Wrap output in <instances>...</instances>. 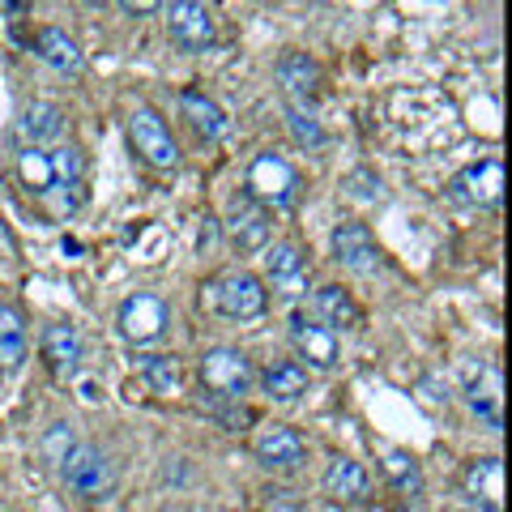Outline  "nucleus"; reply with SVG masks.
I'll list each match as a JSON object with an SVG mask.
<instances>
[{"mask_svg":"<svg viewBox=\"0 0 512 512\" xmlns=\"http://www.w3.org/2000/svg\"><path fill=\"white\" fill-rule=\"evenodd\" d=\"M201 303L210 312H218L222 320H256V316H265L269 308V291H265V282L248 274V269H231V274H218L214 282H205L201 286Z\"/></svg>","mask_w":512,"mask_h":512,"instance_id":"f257e3e1","label":"nucleus"},{"mask_svg":"<svg viewBox=\"0 0 512 512\" xmlns=\"http://www.w3.org/2000/svg\"><path fill=\"white\" fill-rule=\"evenodd\" d=\"M248 197L261 205H274V210H291L299 201V171L286 163L282 154H256L248 167Z\"/></svg>","mask_w":512,"mask_h":512,"instance_id":"f03ea898","label":"nucleus"},{"mask_svg":"<svg viewBox=\"0 0 512 512\" xmlns=\"http://www.w3.org/2000/svg\"><path fill=\"white\" fill-rule=\"evenodd\" d=\"M201 384L210 389L214 397H227V402H244L256 384V372L248 355H239L231 346H214L201 355Z\"/></svg>","mask_w":512,"mask_h":512,"instance_id":"7ed1b4c3","label":"nucleus"},{"mask_svg":"<svg viewBox=\"0 0 512 512\" xmlns=\"http://www.w3.org/2000/svg\"><path fill=\"white\" fill-rule=\"evenodd\" d=\"M128 141H133V150L146 158V163L154 171H171L175 163H180V150H175V137L171 128L163 124V116H158L154 107H133V116H128Z\"/></svg>","mask_w":512,"mask_h":512,"instance_id":"20e7f679","label":"nucleus"},{"mask_svg":"<svg viewBox=\"0 0 512 512\" xmlns=\"http://www.w3.org/2000/svg\"><path fill=\"white\" fill-rule=\"evenodd\" d=\"M116 325L124 333V342H133V346H150L158 342L167 333L171 325V308L158 295L150 291H137V295H128L120 303V312H116Z\"/></svg>","mask_w":512,"mask_h":512,"instance_id":"39448f33","label":"nucleus"},{"mask_svg":"<svg viewBox=\"0 0 512 512\" xmlns=\"http://www.w3.org/2000/svg\"><path fill=\"white\" fill-rule=\"evenodd\" d=\"M60 478L69 483V491L86 495V500H103L111 491V461L103 448L94 444H73L69 457L60 461Z\"/></svg>","mask_w":512,"mask_h":512,"instance_id":"423d86ee","label":"nucleus"},{"mask_svg":"<svg viewBox=\"0 0 512 512\" xmlns=\"http://www.w3.org/2000/svg\"><path fill=\"white\" fill-rule=\"evenodd\" d=\"M167 35L180 52H210L218 30H214V13L205 9V0H171L167 9Z\"/></svg>","mask_w":512,"mask_h":512,"instance_id":"0eeeda50","label":"nucleus"},{"mask_svg":"<svg viewBox=\"0 0 512 512\" xmlns=\"http://www.w3.org/2000/svg\"><path fill=\"white\" fill-rule=\"evenodd\" d=\"M227 239H231V248L235 252H244V256H252V252H265L269 248V210L261 201H252L248 192L244 197H235L231 205H227Z\"/></svg>","mask_w":512,"mask_h":512,"instance_id":"6e6552de","label":"nucleus"},{"mask_svg":"<svg viewBox=\"0 0 512 512\" xmlns=\"http://www.w3.org/2000/svg\"><path fill=\"white\" fill-rule=\"evenodd\" d=\"M500 192H504V163L500 158H483V163H474L461 175H453L448 201L470 205V210H487V205L500 201Z\"/></svg>","mask_w":512,"mask_h":512,"instance_id":"1a4fd4ad","label":"nucleus"},{"mask_svg":"<svg viewBox=\"0 0 512 512\" xmlns=\"http://www.w3.org/2000/svg\"><path fill=\"white\" fill-rule=\"evenodd\" d=\"M278 86L286 94V107H299V111H316V94H320V69L312 56L303 52H286L278 64Z\"/></svg>","mask_w":512,"mask_h":512,"instance_id":"9d476101","label":"nucleus"},{"mask_svg":"<svg viewBox=\"0 0 512 512\" xmlns=\"http://www.w3.org/2000/svg\"><path fill=\"white\" fill-rule=\"evenodd\" d=\"M333 256H338L350 274H359V278L380 274V265H384L376 239H372V231H367L363 222H342V227L333 231Z\"/></svg>","mask_w":512,"mask_h":512,"instance_id":"9b49d317","label":"nucleus"},{"mask_svg":"<svg viewBox=\"0 0 512 512\" xmlns=\"http://www.w3.org/2000/svg\"><path fill=\"white\" fill-rule=\"evenodd\" d=\"M252 453L269 470H295V466H303V457H308V440H303L295 427L274 423L252 440Z\"/></svg>","mask_w":512,"mask_h":512,"instance_id":"f8f14e48","label":"nucleus"},{"mask_svg":"<svg viewBox=\"0 0 512 512\" xmlns=\"http://www.w3.org/2000/svg\"><path fill=\"white\" fill-rule=\"evenodd\" d=\"M466 402L474 410V419L478 423H487L491 431H500L504 427V397H500V372L487 363H478V372L470 367V380H466Z\"/></svg>","mask_w":512,"mask_h":512,"instance_id":"ddd939ff","label":"nucleus"},{"mask_svg":"<svg viewBox=\"0 0 512 512\" xmlns=\"http://www.w3.org/2000/svg\"><path fill=\"white\" fill-rule=\"evenodd\" d=\"M291 342L312 367H320V372H329V367L338 363V338H333V329H325L320 320H308L303 312L291 316Z\"/></svg>","mask_w":512,"mask_h":512,"instance_id":"4468645a","label":"nucleus"},{"mask_svg":"<svg viewBox=\"0 0 512 512\" xmlns=\"http://www.w3.org/2000/svg\"><path fill=\"white\" fill-rule=\"evenodd\" d=\"M265 274L274 278V286H282L286 295H303V282H308V256L299 244H274L265 248Z\"/></svg>","mask_w":512,"mask_h":512,"instance_id":"2eb2a0df","label":"nucleus"},{"mask_svg":"<svg viewBox=\"0 0 512 512\" xmlns=\"http://www.w3.org/2000/svg\"><path fill=\"white\" fill-rule=\"evenodd\" d=\"M43 359L60 380L77 376V367H82V333L73 325H47L43 329Z\"/></svg>","mask_w":512,"mask_h":512,"instance_id":"dca6fc26","label":"nucleus"},{"mask_svg":"<svg viewBox=\"0 0 512 512\" xmlns=\"http://www.w3.org/2000/svg\"><path fill=\"white\" fill-rule=\"evenodd\" d=\"M18 133L26 146H52V141L64 137V111L47 99H35L22 107V120H18Z\"/></svg>","mask_w":512,"mask_h":512,"instance_id":"f3484780","label":"nucleus"},{"mask_svg":"<svg viewBox=\"0 0 512 512\" xmlns=\"http://www.w3.org/2000/svg\"><path fill=\"white\" fill-rule=\"evenodd\" d=\"M312 312L325 329H359V303L350 299V291H342V286H320V291L312 295Z\"/></svg>","mask_w":512,"mask_h":512,"instance_id":"a211bd4d","label":"nucleus"},{"mask_svg":"<svg viewBox=\"0 0 512 512\" xmlns=\"http://www.w3.org/2000/svg\"><path fill=\"white\" fill-rule=\"evenodd\" d=\"M466 491H470L474 504H483L487 512H500L504 508V466H500V457L474 461V466L466 470Z\"/></svg>","mask_w":512,"mask_h":512,"instance_id":"6ab92c4d","label":"nucleus"},{"mask_svg":"<svg viewBox=\"0 0 512 512\" xmlns=\"http://www.w3.org/2000/svg\"><path fill=\"white\" fill-rule=\"evenodd\" d=\"M180 107H184V116H188V124L197 128V133L205 137V141H218V137H227V111H222L210 94L205 90H180Z\"/></svg>","mask_w":512,"mask_h":512,"instance_id":"aec40b11","label":"nucleus"},{"mask_svg":"<svg viewBox=\"0 0 512 512\" xmlns=\"http://www.w3.org/2000/svg\"><path fill=\"white\" fill-rule=\"evenodd\" d=\"M35 52L39 60H47L56 73H82L86 69V56H82V47H77L64 30L56 26H43L39 35H35Z\"/></svg>","mask_w":512,"mask_h":512,"instance_id":"412c9836","label":"nucleus"},{"mask_svg":"<svg viewBox=\"0 0 512 512\" xmlns=\"http://www.w3.org/2000/svg\"><path fill=\"white\" fill-rule=\"evenodd\" d=\"M367 487H372V478H367V470L359 466L355 457H333L329 470H325V491L333 495V500L342 504H355L367 495Z\"/></svg>","mask_w":512,"mask_h":512,"instance_id":"4be33fe9","label":"nucleus"},{"mask_svg":"<svg viewBox=\"0 0 512 512\" xmlns=\"http://www.w3.org/2000/svg\"><path fill=\"white\" fill-rule=\"evenodd\" d=\"M30 355V333H26V320L18 308L0 303V372H13L22 367Z\"/></svg>","mask_w":512,"mask_h":512,"instance_id":"5701e85b","label":"nucleus"},{"mask_svg":"<svg viewBox=\"0 0 512 512\" xmlns=\"http://www.w3.org/2000/svg\"><path fill=\"white\" fill-rule=\"evenodd\" d=\"M261 389L274 397V402H295V397L308 393V367L295 359H278L261 372Z\"/></svg>","mask_w":512,"mask_h":512,"instance_id":"b1692460","label":"nucleus"},{"mask_svg":"<svg viewBox=\"0 0 512 512\" xmlns=\"http://www.w3.org/2000/svg\"><path fill=\"white\" fill-rule=\"evenodd\" d=\"M18 175H22V184L35 192V197H52L56 175H52V154H47L43 146H26L18 154Z\"/></svg>","mask_w":512,"mask_h":512,"instance_id":"393cba45","label":"nucleus"},{"mask_svg":"<svg viewBox=\"0 0 512 512\" xmlns=\"http://www.w3.org/2000/svg\"><path fill=\"white\" fill-rule=\"evenodd\" d=\"M137 372L154 393H163V397H175L180 393V384H184L180 380V363H175L171 355H137Z\"/></svg>","mask_w":512,"mask_h":512,"instance_id":"a878e982","label":"nucleus"},{"mask_svg":"<svg viewBox=\"0 0 512 512\" xmlns=\"http://www.w3.org/2000/svg\"><path fill=\"white\" fill-rule=\"evenodd\" d=\"M52 154V175H56V188L64 192V205L73 210V201H69V192L77 197V188H82V171H86V163H82V150L77 146H60V150H47ZM52 188V192H56Z\"/></svg>","mask_w":512,"mask_h":512,"instance_id":"bb28decb","label":"nucleus"},{"mask_svg":"<svg viewBox=\"0 0 512 512\" xmlns=\"http://www.w3.org/2000/svg\"><path fill=\"white\" fill-rule=\"evenodd\" d=\"M384 474H389V483L402 491V495H419L423 491V470H419V461H414L410 453H393L384 457Z\"/></svg>","mask_w":512,"mask_h":512,"instance_id":"cd10ccee","label":"nucleus"},{"mask_svg":"<svg viewBox=\"0 0 512 512\" xmlns=\"http://www.w3.org/2000/svg\"><path fill=\"white\" fill-rule=\"evenodd\" d=\"M286 124H291V137L299 141V146H308V150H320V146H325V128H320L316 111L286 107Z\"/></svg>","mask_w":512,"mask_h":512,"instance_id":"c85d7f7f","label":"nucleus"},{"mask_svg":"<svg viewBox=\"0 0 512 512\" xmlns=\"http://www.w3.org/2000/svg\"><path fill=\"white\" fill-rule=\"evenodd\" d=\"M73 427L69 423H52L47 427V436H43V457L52 461V466H60L64 457H69V448H73Z\"/></svg>","mask_w":512,"mask_h":512,"instance_id":"c756f323","label":"nucleus"},{"mask_svg":"<svg viewBox=\"0 0 512 512\" xmlns=\"http://www.w3.org/2000/svg\"><path fill=\"white\" fill-rule=\"evenodd\" d=\"M120 5L133 13V18H146V13H158V9H163V0H120Z\"/></svg>","mask_w":512,"mask_h":512,"instance_id":"7c9ffc66","label":"nucleus"},{"mask_svg":"<svg viewBox=\"0 0 512 512\" xmlns=\"http://www.w3.org/2000/svg\"><path fill=\"white\" fill-rule=\"evenodd\" d=\"M402 512H427V508H402Z\"/></svg>","mask_w":512,"mask_h":512,"instance_id":"2f4dec72","label":"nucleus"}]
</instances>
